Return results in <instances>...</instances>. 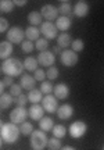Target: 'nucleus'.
Listing matches in <instances>:
<instances>
[{
    "label": "nucleus",
    "mask_w": 104,
    "mask_h": 150,
    "mask_svg": "<svg viewBox=\"0 0 104 150\" xmlns=\"http://www.w3.org/2000/svg\"><path fill=\"white\" fill-rule=\"evenodd\" d=\"M0 134H1L3 142H6V143H15L18 138H20V135H21V131H20V127H17V124L1 122Z\"/></svg>",
    "instance_id": "obj_1"
},
{
    "label": "nucleus",
    "mask_w": 104,
    "mask_h": 150,
    "mask_svg": "<svg viewBox=\"0 0 104 150\" xmlns=\"http://www.w3.org/2000/svg\"><path fill=\"white\" fill-rule=\"evenodd\" d=\"M1 71L6 76H21V72L24 71V63H21L18 59H7L1 63Z\"/></svg>",
    "instance_id": "obj_2"
},
{
    "label": "nucleus",
    "mask_w": 104,
    "mask_h": 150,
    "mask_svg": "<svg viewBox=\"0 0 104 150\" xmlns=\"http://www.w3.org/2000/svg\"><path fill=\"white\" fill-rule=\"evenodd\" d=\"M49 143V138L44 131L42 129H36L33 131L31 135V146L33 150H43Z\"/></svg>",
    "instance_id": "obj_3"
},
{
    "label": "nucleus",
    "mask_w": 104,
    "mask_h": 150,
    "mask_svg": "<svg viewBox=\"0 0 104 150\" xmlns=\"http://www.w3.org/2000/svg\"><path fill=\"white\" fill-rule=\"evenodd\" d=\"M27 117H29V112L25 107H15L10 112V121L17 125H21L25 122Z\"/></svg>",
    "instance_id": "obj_4"
},
{
    "label": "nucleus",
    "mask_w": 104,
    "mask_h": 150,
    "mask_svg": "<svg viewBox=\"0 0 104 150\" xmlns=\"http://www.w3.org/2000/svg\"><path fill=\"white\" fill-rule=\"evenodd\" d=\"M24 36H25V31H22L20 27H13L7 32V40L13 45H20V43L22 45Z\"/></svg>",
    "instance_id": "obj_5"
},
{
    "label": "nucleus",
    "mask_w": 104,
    "mask_h": 150,
    "mask_svg": "<svg viewBox=\"0 0 104 150\" xmlns=\"http://www.w3.org/2000/svg\"><path fill=\"white\" fill-rule=\"evenodd\" d=\"M86 129H88V125L83 121H75L70 125V135L75 139H79L86 134Z\"/></svg>",
    "instance_id": "obj_6"
},
{
    "label": "nucleus",
    "mask_w": 104,
    "mask_h": 150,
    "mask_svg": "<svg viewBox=\"0 0 104 150\" xmlns=\"http://www.w3.org/2000/svg\"><path fill=\"white\" fill-rule=\"evenodd\" d=\"M60 61L65 67H74L78 63V53L74 50H64L60 54Z\"/></svg>",
    "instance_id": "obj_7"
},
{
    "label": "nucleus",
    "mask_w": 104,
    "mask_h": 150,
    "mask_svg": "<svg viewBox=\"0 0 104 150\" xmlns=\"http://www.w3.org/2000/svg\"><path fill=\"white\" fill-rule=\"evenodd\" d=\"M57 31L58 29L56 27V24H53V22H50V21H46L40 25V33L46 39H56V38H58L57 36Z\"/></svg>",
    "instance_id": "obj_8"
},
{
    "label": "nucleus",
    "mask_w": 104,
    "mask_h": 150,
    "mask_svg": "<svg viewBox=\"0 0 104 150\" xmlns=\"http://www.w3.org/2000/svg\"><path fill=\"white\" fill-rule=\"evenodd\" d=\"M57 97L54 96V95H46V96L43 97V100H42V106H43L44 111L50 112V114H53V112H57V110H58V104H57Z\"/></svg>",
    "instance_id": "obj_9"
},
{
    "label": "nucleus",
    "mask_w": 104,
    "mask_h": 150,
    "mask_svg": "<svg viewBox=\"0 0 104 150\" xmlns=\"http://www.w3.org/2000/svg\"><path fill=\"white\" fill-rule=\"evenodd\" d=\"M38 63L40 65H43V67H53L56 61V56L53 52H49V50H46V52H42V53L38 54Z\"/></svg>",
    "instance_id": "obj_10"
},
{
    "label": "nucleus",
    "mask_w": 104,
    "mask_h": 150,
    "mask_svg": "<svg viewBox=\"0 0 104 150\" xmlns=\"http://www.w3.org/2000/svg\"><path fill=\"white\" fill-rule=\"evenodd\" d=\"M40 14L43 18H46V21H53V20H57V14H58V10L54 6L51 4H46L42 7L40 10Z\"/></svg>",
    "instance_id": "obj_11"
},
{
    "label": "nucleus",
    "mask_w": 104,
    "mask_h": 150,
    "mask_svg": "<svg viewBox=\"0 0 104 150\" xmlns=\"http://www.w3.org/2000/svg\"><path fill=\"white\" fill-rule=\"evenodd\" d=\"M74 16L78 17V18H83V17L88 16L89 13V6L86 1H83V0H81V1H77V4L74 6Z\"/></svg>",
    "instance_id": "obj_12"
},
{
    "label": "nucleus",
    "mask_w": 104,
    "mask_h": 150,
    "mask_svg": "<svg viewBox=\"0 0 104 150\" xmlns=\"http://www.w3.org/2000/svg\"><path fill=\"white\" fill-rule=\"evenodd\" d=\"M28 112H29V118H31V120H33V121H40L44 115V108H43V106L32 104V106L29 107V110H28Z\"/></svg>",
    "instance_id": "obj_13"
},
{
    "label": "nucleus",
    "mask_w": 104,
    "mask_h": 150,
    "mask_svg": "<svg viewBox=\"0 0 104 150\" xmlns=\"http://www.w3.org/2000/svg\"><path fill=\"white\" fill-rule=\"evenodd\" d=\"M35 76H31V75H21V79H20V85L22 86V89H25V91H33V89H36L35 88Z\"/></svg>",
    "instance_id": "obj_14"
},
{
    "label": "nucleus",
    "mask_w": 104,
    "mask_h": 150,
    "mask_svg": "<svg viewBox=\"0 0 104 150\" xmlns=\"http://www.w3.org/2000/svg\"><path fill=\"white\" fill-rule=\"evenodd\" d=\"M53 93H54V96L57 97L58 100H64V99H67L68 95H70V88H68L65 83H58L57 86H54Z\"/></svg>",
    "instance_id": "obj_15"
},
{
    "label": "nucleus",
    "mask_w": 104,
    "mask_h": 150,
    "mask_svg": "<svg viewBox=\"0 0 104 150\" xmlns=\"http://www.w3.org/2000/svg\"><path fill=\"white\" fill-rule=\"evenodd\" d=\"M72 114H74V107L71 104H63L57 110V115L61 120H68V118L72 117Z\"/></svg>",
    "instance_id": "obj_16"
},
{
    "label": "nucleus",
    "mask_w": 104,
    "mask_h": 150,
    "mask_svg": "<svg viewBox=\"0 0 104 150\" xmlns=\"http://www.w3.org/2000/svg\"><path fill=\"white\" fill-rule=\"evenodd\" d=\"M13 54V43H10L8 40L0 43V57L1 60L10 59V56Z\"/></svg>",
    "instance_id": "obj_17"
},
{
    "label": "nucleus",
    "mask_w": 104,
    "mask_h": 150,
    "mask_svg": "<svg viewBox=\"0 0 104 150\" xmlns=\"http://www.w3.org/2000/svg\"><path fill=\"white\" fill-rule=\"evenodd\" d=\"M56 27H57V29L65 32L67 29H70V27H71V18H70V17H65V16L58 17L57 21H56Z\"/></svg>",
    "instance_id": "obj_18"
},
{
    "label": "nucleus",
    "mask_w": 104,
    "mask_h": 150,
    "mask_svg": "<svg viewBox=\"0 0 104 150\" xmlns=\"http://www.w3.org/2000/svg\"><path fill=\"white\" fill-rule=\"evenodd\" d=\"M40 29L36 27H28L25 29V38H27L28 40H31V42H36L38 39H40Z\"/></svg>",
    "instance_id": "obj_19"
},
{
    "label": "nucleus",
    "mask_w": 104,
    "mask_h": 150,
    "mask_svg": "<svg viewBox=\"0 0 104 150\" xmlns=\"http://www.w3.org/2000/svg\"><path fill=\"white\" fill-rule=\"evenodd\" d=\"M39 128L47 134L49 131H53V128H54V121L50 117H43L39 121Z\"/></svg>",
    "instance_id": "obj_20"
},
{
    "label": "nucleus",
    "mask_w": 104,
    "mask_h": 150,
    "mask_svg": "<svg viewBox=\"0 0 104 150\" xmlns=\"http://www.w3.org/2000/svg\"><path fill=\"white\" fill-rule=\"evenodd\" d=\"M43 17L40 14V11H32V13H29V16H28V21L31 24V27H36V25H42L43 22Z\"/></svg>",
    "instance_id": "obj_21"
},
{
    "label": "nucleus",
    "mask_w": 104,
    "mask_h": 150,
    "mask_svg": "<svg viewBox=\"0 0 104 150\" xmlns=\"http://www.w3.org/2000/svg\"><path fill=\"white\" fill-rule=\"evenodd\" d=\"M71 43H72L71 35H70V33H67V32L60 33V35H58V38H57V45H58L61 49L68 47V46H70Z\"/></svg>",
    "instance_id": "obj_22"
},
{
    "label": "nucleus",
    "mask_w": 104,
    "mask_h": 150,
    "mask_svg": "<svg viewBox=\"0 0 104 150\" xmlns=\"http://www.w3.org/2000/svg\"><path fill=\"white\" fill-rule=\"evenodd\" d=\"M43 93L40 92V89H33L28 93V100L32 103V104H38L39 102H42L43 100V96H42Z\"/></svg>",
    "instance_id": "obj_23"
},
{
    "label": "nucleus",
    "mask_w": 104,
    "mask_h": 150,
    "mask_svg": "<svg viewBox=\"0 0 104 150\" xmlns=\"http://www.w3.org/2000/svg\"><path fill=\"white\" fill-rule=\"evenodd\" d=\"M38 59H35V57H27V59L24 60V68L27 71H36L38 70Z\"/></svg>",
    "instance_id": "obj_24"
},
{
    "label": "nucleus",
    "mask_w": 104,
    "mask_h": 150,
    "mask_svg": "<svg viewBox=\"0 0 104 150\" xmlns=\"http://www.w3.org/2000/svg\"><path fill=\"white\" fill-rule=\"evenodd\" d=\"M13 102H14V99H13L10 93H1V96H0V107H1V110H6L8 106H11Z\"/></svg>",
    "instance_id": "obj_25"
},
{
    "label": "nucleus",
    "mask_w": 104,
    "mask_h": 150,
    "mask_svg": "<svg viewBox=\"0 0 104 150\" xmlns=\"http://www.w3.org/2000/svg\"><path fill=\"white\" fill-rule=\"evenodd\" d=\"M53 136L54 138H58V139H63L64 136L67 135V128L64 127V125H61V124H58V125H54V128H53Z\"/></svg>",
    "instance_id": "obj_26"
},
{
    "label": "nucleus",
    "mask_w": 104,
    "mask_h": 150,
    "mask_svg": "<svg viewBox=\"0 0 104 150\" xmlns=\"http://www.w3.org/2000/svg\"><path fill=\"white\" fill-rule=\"evenodd\" d=\"M72 11H74V8L71 7L70 1H61V6L58 7V13H60L61 16L70 17V14H71Z\"/></svg>",
    "instance_id": "obj_27"
},
{
    "label": "nucleus",
    "mask_w": 104,
    "mask_h": 150,
    "mask_svg": "<svg viewBox=\"0 0 104 150\" xmlns=\"http://www.w3.org/2000/svg\"><path fill=\"white\" fill-rule=\"evenodd\" d=\"M14 1H11V0H1L0 1V10H1V13H11L13 11V8H14Z\"/></svg>",
    "instance_id": "obj_28"
},
{
    "label": "nucleus",
    "mask_w": 104,
    "mask_h": 150,
    "mask_svg": "<svg viewBox=\"0 0 104 150\" xmlns=\"http://www.w3.org/2000/svg\"><path fill=\"white\" fill-rule=\"evenodd\" d=\"M49 46V40L43 38V39H38L36 42H35V47L36 50H39V53H42V52H46V49Z\"/></svg>",
    "instance_id": "obj_29"
},
{
    "label": "nucleus",
    "mask_w": 104,
    "mask_h": 150,
    "mask_svg": "<svg viewBox=\"0 0 104 150\" xmlns=\"http://www.w3.org/2000/svg\"><path fill=\"white\" fill-rule=\"evenodd\" d=\"M47 147H49L50 150H61V147H63L61 139H58V138H51V139H49Z\"/></svg>",
    "instance_id": "obj_30"
},
{
    "label": "nucleus",
    "mask_w": 104,
    "mask_h": 150,
    "mask_svg": "<svg viewBox=\"0 0 104 150\" xmlns=\"http://www.w3.org/2000/svg\"><path fill=\"white\" fill-rule=\"evenodd\" d=\"M20 131H21V134L25 135V136H27V135H32L33 125L31 122H27V121H25L24 124H21V125H20Z\"/></svg>",
    "instance_id": "obj_31"
},
{
    "label": "nucleus",
    "mask_w": 104,
    "mask_h": 150,
    "mask_svg": "<svg viewBox=\"0 0 104 150\" xmlns=\"http://www.w3.org/2000/svg\"><path fill=\"white\" fill-rule=\"evenodd\" d=\"M71 47L75 53H79V52H82L83 49H85V43H83L82 39H75V40H72Z\"/></svg>",
    "instance_id": "obj_32"
},
{
    "label": "nucleus",
    "mask_w": 104,
    "mask_h": 150,
    "mask_svg": "<svg viewBox=\"0 0 104 150\" xmlns=\"http://www.w3.org/2000/svg\"><path fill=\"white\" fill-rule=\"evenodd\" d=\"M53 91H54V88H53V85L50 83L49 81H46V82L43 81V82L40 83V92H42L43 95H50Z\"/></svg>",
    "instance_id": "obj_33"
},
{
    "label": "nucleus",
    "mask_w": 104,
    "mask_h": 150,
    "mask_svg": "<svg viewBox=\"0 0 104 150\" xmlns=\"http://www.w3.org/2000/svg\"><path fill=\"white\" fill-rule=\"evenodd\" d=\"M27 102H29V100H28V95H20L18 97L14 99V103H15L18 107H25Z\"/></svg>",
    "instance_id": "obj_34"
},
{
    "label": "nucleus",
    "mask_w": 104,
    "mask_h": 150,
    "mask_svg": "<svg viewBox=\"0 0 104 150\" xmlns=\"http://www.w3.org/2000/svg\"><path fill=\"white\" fill-rule=\"evenodd\" d=\"M10 95L11 96H14V97H18L20 95H22V86L14 83V85L10 88Z\"/></svg>",
    "instance_id": "obj_35"
},
{
    "label": "nucleus",
    "mask_w": 104,
    "mask_h": 150,
    "mask_svg": "<svg viewBox=\"0 0 104 150\" xmlns=\"http://www.w3.org/2000/svg\"><path fill=\"white\" fill-rule=\"evenodd\" d=\"M22 47V52H25V53H31L33 49H35V45H33V42H31V40H24L21 45Z\"/></svg>",
    "instance_id": "obj_36"
},
{
    "label": "nucleus",
    "mask_w": 104,
    "mask_h": 150,
    "mask_svg": "<svg viewBox=\"0 0 104 150\" xmlns=\"http://www.w3.org/2000/svg\"><path fill=\"white\" fill-rule=\"evenodd\" d=\"M46 75H47V78L50 81L56 79L57 76H58V70H57V67H50L49 70L46 71Z\"/></svg>",
    "instance_id": "obj_37"
},
{
    "label": "nucleus",
    "mask_w": 104,
    "mask_h": 150,
    "mask_svg": "<svg viewBox=\"0 0 104 150\" xmlns=\"http://www.w3.org/2000/svg\"><path fill=\"white\" fill-rule=\"evenodd\" d=\"M46 76H47V75H46V72H44L43 70L38 68V70L35 71V79H36V81H40V82H43Z\"/></svg>",
    "instance_id": "obj_38"
},
{
    "label": "nucleus",
    "mask_w": 104,
    "mask_h": 150,
    "mask_svg": "<svg viewBox=\"0 0 104 150\" xmlns=\"http://www.w3.org/2000/svg\"><path fill=\"white\" fill-rule=\"evenodd\" d=\"M7 29H8V21H7L6 18H1V20H0V32L3 33V32H6ZM7 32H8V31H7Z\"/></svg>",
    "instance_id": "obj_39"
},
{
    "label": "nucleus",
    "mask_w": 104,
    "mask_h": 150,
    "mask_svg": "<svg viewBox=\"0 0 104 150\" xmlns=\"http://www.w3.org/2000/svg\"><path fill=\"white\" fill-rule=\"evenodd\" d=\"M1 83H3L6 88H11V86L14 85V82H13V76H4L3 81H1Z\"/></svg>",
    "instance_id": "obj_40"
},
{
    "label": "nucleus",
    "mask_w": 104,
    "mask_h": 150,
    "mask_svg": "<svg viewBox=\"0 0 104 150\" xmlns=\"http://www.w3.org/2000/svg\"><path fill=\"white\" fill-rule=\"evenodd\" d=\"M14 4H15V6H20V7H22V6L27 4V1H25V0H14Z\"/></svg>",
    "instance_id": "obj_41"
},
{
    "label": "nucleus",
    "mask_w": 104,
    "mask_h": 150,
    "mask_svg": "<svg viewBox=\"0 0 104 150\" xmlns=\"http://www.w3.org/2000/svg\"><path fill=\"white\" fill-rule=\"evenodd\" d=\"M53 50H54V53H57V54H58V53H63V52H61V47H60V46H54V47H53Z\"/></svg>",
    "instance_id": "obj_42"
},
{
    "label": "nucleus",
    "mask_w": 104,
    "mask_h": 150,
    "mask_svg": "<svg viewBox=\"0 0 104 150\" xmlns=\"http://www.w3.org/2000/svg\"><path fill=\"white\" fill-rule=\"evenodd\" d=\"M61 150H75V147H72V146H64V147H61Z\"/></svg>",
    "instance_id": "obj_43"
},
{
    "label": "nucleus",
    "mask_w": 104,
    "mask_h": 150,
    "mask_svg": "<svg viewBox=\"0 0 104 150\" xmlns=\"http://www.w3.org/2000/svg\"><path fill=\"white\" fill-rule=\"evenodd\" d=\"M4 89H6V86L3 85V83H0V92H1V93H6Z\"/></svg>",
    "instance_id": "obj_44"
},
{
    "label": "nucleus",
    "mask_w": 104,
    "mask_h": 150,
    "mask_svg": "<svg viewBox=\"0 0 104 150\" xmlns=\"http://www.w3.org/2000/svg\"><path fill=\"white\" fill-rule=\"evenodd\" d=\"M103 150H104V147H103Z\"/></svg>",
    "instance_id": "obj_45"
}]
</instances>
